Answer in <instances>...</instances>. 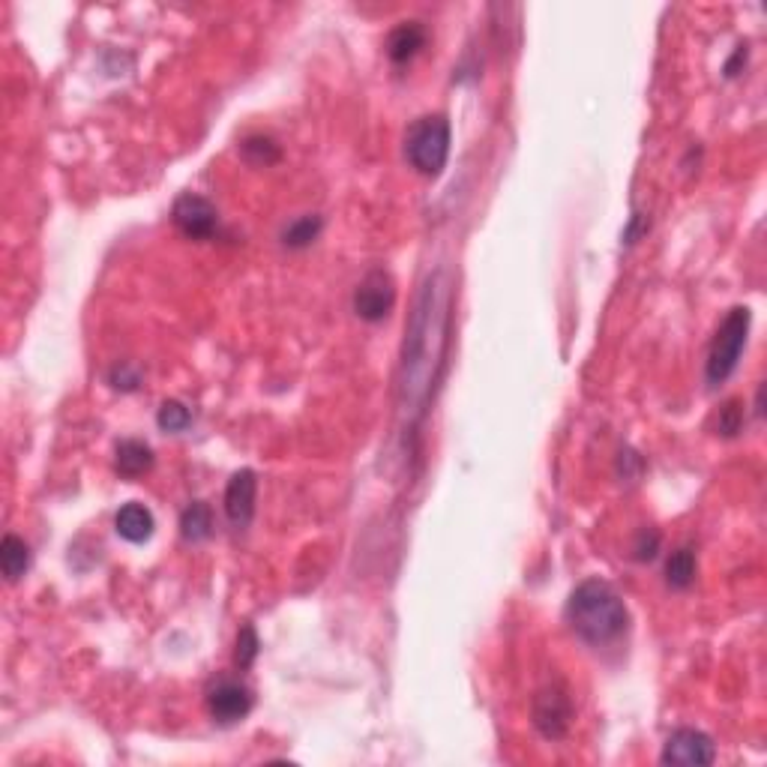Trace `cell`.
Wrapping results in <instances>:
<instances>
[{"instance_id":"obj_15","label":"cell","mask_w":767,"mask_h":767,"mask_svg":"<svg viewBox=\"0 0 767 767\" xmlns=\"http://www.w3.org/2000/svg\"><path fill=\"white\" fill-rule=\"evenodd\" d=\"M666 582L675 591H687L696 582V552L690 546H681L666 561Z\"/></svg>"},{"instance_id":"obj_10","label":"cell","mask_w":767,"mask_h":767,"mask_svg":"<svg viewBox=\"0 0 767 767\" xmlns=\"http://www.w3.org/2000/svg\"><path fill=\"white\" fill-rule=\"evenodd\" d=\"M114 528H117V534H120L126 543H147V540L153 537L156 519H153V513H150L144 504L129 501V504H123V507L117 510Z\"/></svg>"},{"instance_id":"obj_20","label":"cell","mask_w":767,"mask_h":767,"mask_svg":"<svg viewBox=\"0 0 767 767\" xmlns=\"http://www.w3.org/2000/svg\"><path fill=\"white\" fill-rule=\"evenodd\" d=\"M258 648H261V642H258V633L246 624L243 630H240V636H237V651H234V663L240 666V669H249L252 663H255V657H258Z\"/></svg>"},{"instance_id":"obj_12","label":"cell","mask_w":767,"mask_h":767,"mask_svg":"<svg viewBox=\"0 0 767 767\" xmlns=\"http://www.w3.org/2000/svg\"><path fill=\"white\" fill-rule=\"evenodd\" d=\"M114 468L120 477L126 480H135V477H144L150 468H153V450L144 444V441H120L117 444V453H114Z\"/></svg>"},{"instance_id":"obj_13","label":"cell","mask_w":767,"mask_h":767,"mask_svg":"<svg viewBox=\"0 0 767 767\" xmlns=\"http://www.w3.org/2000/svg\"><path fill=\"white\" fill-rule=\"evenodd\" d=\"M30 567V549L21 537L6 534L0 543V570L6 576V582H18Z\"/></svg>"},{"instance_id":"obj_3","label":"cell","mask_w":767,"mask_h":767,"mask_svg":"<svg viewBox=\"0 0 767 767\" xmlns=\"http://www.w3.org/2000/svg\"><path fill=\"white\" fill-rule=\"evenodd\" d=\"M750 321H753V315H750L747 306H735L723 318V324H720V330L711 342V351H708V366H705L708 387H720L738 369V360L747 348Z\"/></svg>"},{"instance_id":"obj_16","label":"cell","mask_w":767,"mask_h":767,"mask_svg":"<svg viewBox=\"0 0 767 767\" xmlns=\"http://www.w3.org/2000/svg\"><path fill=\"white\" fill-rule=\"evenodd\" d=\"M321 228H324L321 216H315V213L297 216L294 222H288V225H285V231H282V243H285L288 249H306L309 243H315V240H318Z\"/></svg>"},{"instance_id":"obj_17","label":"cell","mask_w":767,"mask_h":767,"mask_svg":"<svg viewBox=\"0 0 767 767\" xmlns=\"http://www.w3.org/2000/svg\"><path fill=\"white\" fill-rule=\"evenodd\" d=\"M240 153L255 168H267V165H276L282 159V150H279V144L270 135H249L240 144Z\"/></svg>"},{"instance_id":"obj_5","label":"cell","mask_w":767,"mask_h":767,"mask_svg":"<svg viewBox=\"0 0 767 767\" xmlns=\"http://www.w3.org/2000/svg\"><path fill=\"white\" fill-rule=\"evenodd\" d=\"M171 219L180 228V234L189 237V240H210L216 234V228H219L216 207L204 195H195V192H183L174 201Z\"/></svg>"},{"instance_id":"obj_1","label":"cell","mask_w":767,"mask_h":767,"mask_svg":"<svg viewBox=\"0 0 767 767\" xmlns=\"http://www.w3.org/2000/svg\"><path fill=\"white\" fill-rule=\"evenodd\" d=\"M567 624L588 645H609L627 633L630 612L609 582L588 579L567 600Z\"/></svg>"},{"instance_id":"obj_19","label":"cell","mask_w":767,"mask_h":767,"mask_svg":"<svg viewBox=\"0 0 767 767\" xmlns=\"http://www.w3.org/2000/svg\"><path fill=\"white\" fill-rule=\"evenodd\" d=\"M744 402L741 399H729L723 408H720V414H717V435H723V438H735L741 429H744Z\"/></svg>"},{"instance_id":"obj_18","label":"cell","mask_w":767,"mask_h":767,"mask_svg":"<svg viewBox=\"0 0 767 767\" xmlns=\"http://www.w3.org/2000/svg\"><path fill=\"white\" fill-rule=\"evenodd\" d=\"M156 423H159V429H162V432H183V429L192 423V414H189V408H186L183 402L168 399V402H162V405H159Z\"/></svg>"},{"instance_id":"obj_4","label":"cell","mask_w":767,"mask_h":767,"mask_svg":"<svg viewBox=\"0 0 767 767\" xmlns=\"http://www.w3.org/2000/svg\"><path fill=\"white\" fill-rule=\"evenodd\" d=\"M396 303V285H393V276L381 267L369 270L363 276V282L357 285L354 291V312L360 321H369V324H378L390 315Z\"/></svg>"},{"instance_id":"obj_8","label":"cell","mask_w":767,"mask_h":767,"mask_svg":"<svg viewBox=\"0 0 767 767\" xmlns=\"http://www.w3.org/2000/svg\"><path fill=\"white\" fill-rule=\"evenodd\" d=\"M573 723V702L561 687H546L537 702H534V726L540 729L543 738L558 741L567 735Z\"/></svg>"},{"instance_id":"obj_14","label":"cell","mask_w":767,"mask_h":767,"mask_svg":"<svg viewBox=\"0 0 767 767\" xmlns=\"http://www.w3.org/2000/svg\"><path fill=\"white\" fill-rule=\"evenodd\" d=\"M180 534L186 543H201L213 534V513L204 501H195L180 516Z\"/></svg>"},{"instance_id":"obj_21","label":"cell","mask_w":767,"mask_h":767,"mask_svg":"<svg viewBox=\"0 0 767 767\" xmlns=\"http://www.w3.org/2000/svg\"><path fill=\"white\" fill-rule=\"evenodd\" d=\"M138 381H141L138 369L126 366V363H120V366H114V369H111V384H114L117 390H135V387H138Z\"/></svg>"},{"instance_id":"obj_11","label":"cell","mask_w":767,"mask_h":767,"mask_svg":"<svg viewBox=\"0 0 767 767\" xmlns=\"http://www.w3.org/2000/svg\"><path fill=\"white\" fill-rule=\"evenodd\" d=\"M423 45H426V27L420 21H402L387 39V54L393 63L402 66V63L414 60Z\"/></svg>"},{"instance_id":"obj_9","label":"cell","mask_w":767,"mask_h":767,"mask_svg":"<svg viewBox=\"0 0 767 767\" xmlns=\"http://www.w3.org/2000/svg\"><path fill=\"white\" fill-rule=\"evenodd\" d=\"M255 495H258L255 471L243 468L228 480V486H225V516L234 528H249V522L255 516Z\"/></svg>"},{"instance_id":"obj_2","label":"cell","mask_w":767,"mask_h":767,"mask_svg":"<svg viewBox=\"0 0 767 767\" xmlns=\"http://www.w3.org/2000/svg\"><path fill=\"white\" fill-rule=\"evenodd\" d=\"M450 156V120L444 114H426L411 123L405 135V159L423 177H438Z\"/></svg>"},{"instance_id":"obj_22","label":"cell","mask_w":767,"mask_h":767,"mask_svg":"<svg viewBox=\"0 0 767 767\" xmlns=\"http://www.w3.org/2000/svg\"><path fill=\"white\" fill-rule=\"evenodd\" d=\"M657 552H660V534L657 531H642L639 534V543H636V558L639 561H651V558H657Z\"/></svg>"},{"instance_id":"obj_7","label":"cell","mask_w":767,"mask_h":767,"mask_svg":"<svg viewBox=\"0 0 767 767\" xmlns=\"http://www.w3.org/2000/svg\"><path fill=\"white\" fill-rule=\"evenodd\" d=\"M714 759H717V747H714V741H711L705 732H699V729H678V732H672L669 741H666V747H663V756H660L663 765L690 767L714 765Z\"/></svg>"},{"instance_id":"obj_23","label":"cell","mask_w":767,"mask_h":767,"mask_svg":"<svg viewBox=\"0 0 767 767\" xmlns=\"http://www.w3.org/2000/svg\"><path fill=\"white\" fill-rule=\"evenodd\" d=\"M741 63H747V45H738L735 57H732V60L726 63V75H729V78H735V75H738V66H741Z\"/></svg>"},{"instance_id":"obj_6","label":"cell","mask_w":767,"mask_h":767,"mask_svg":"<svg viewBox=\"0 0 767 767\" xmlns=\"http://www.w3.org/2000/svg\"><path fill=\"white\" fill-rule=\"evenodd\" d=\"M252 705H255V696L240 681L225 678V681H219L207 690V711L219 726H234V723L246 720Z\"/></svg>"}]
</instances>
